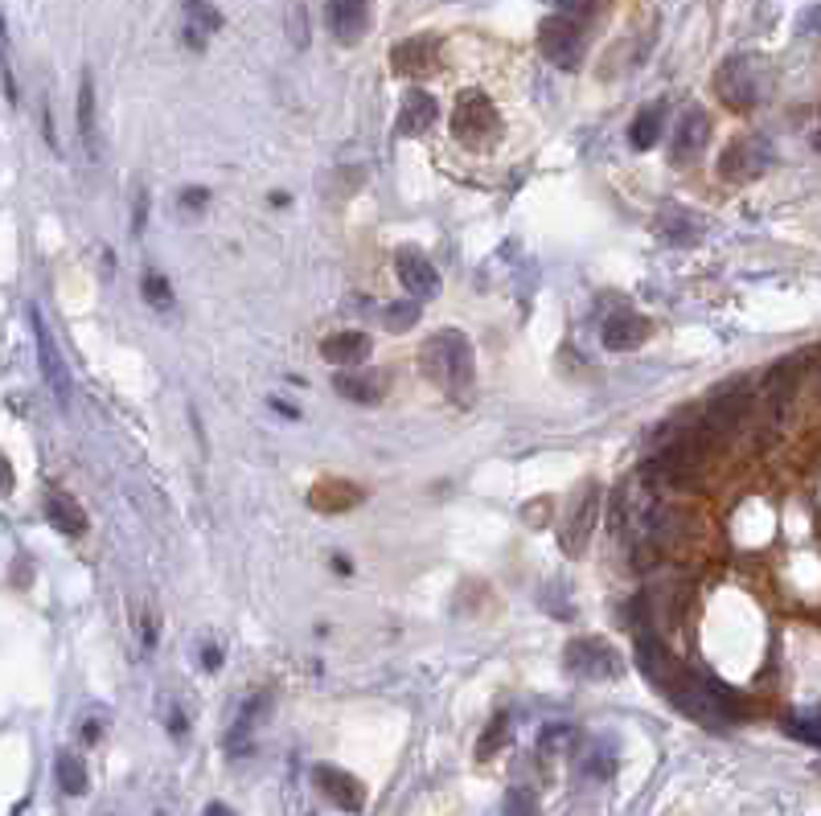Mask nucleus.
<instances>
[{"mask_svg": "<svg viewBox=\"0 0 821 816\" xmlns=\"http://www.w3.org/2000/svg\"><path fill=\"white\" fill-rule=\"evenodd\" d=\"M54 772H58V788L67 792V796H82V792H87V763H82V755L62 750L54 763Z\"/></svg>", "mask_w": 821, "mask_h": 816, "instance_id": "obj_23", "label": "nucleus"}, {"mask_svg": "<svg viewBox=\"0 0 821 816\" xmlns=\"http://www.w3.org/2000/svg\"><path fill=\"white\" fill-rule=\"evenodd\" d=\"M202 816H234V813H230V808H227V804H206V813Z\"/></svg>", "mask_w": 821, "mask_h": 816, "instance_id": "obj_44", "label": "nucleus"}, {"mask_svg": "<svg viewBox=\"0 0 821 816\" xmlns=\"http://www.w3.org/2000/svg\"><path fill=\"white\" fill-rule=\"evenodd\" d=\"M415 321H419V300H399V304H391L387 316H382V324H387L391 333H407V329H415Z\"/></svg>", "mask_w": 821, "mask_h": 816, "instance_id": "obj_29", "label": "nucleus"}, {"mask_svg": "<svg viewBox=\"0 0 821 816\" xmlns=\"http://www.w3.org/2000/svg\"><path fill=\"white\" fill-rule=\"evenodd\" d=\"M711 140V115L702 108H690L682 120H678V135H673V164L682 161H699V152Z\"/></svg>", "mask_w": 821, "mask_h": 816, "instance_id": "obj_14", "label": "nucleus"}, {"mask_svg": "<svg viewBox=\"0 0 821 816\" xmlns=\"http://www.w3.org/2000/svg\"><path fill=\"white\" fill-rule=\"evenodd\" d=\"M595 508H600V488H579L575 505L567 513V522L559 525V542H563V554L567 558H579L583 546H588V534H592L595 525Z\"/></svg>", "mask_w": 821, "mask_h": 816, "instance_id": "obj_9", "label": "nucleus"}, {"mask_svg": "<svg viewBox=\"0 0 821 816\" xmlns=\"http://www.w3.org/2000/svg\"><path fill=\"white\" fill-rule=\"evenodd\" d=\"M186 46H193V50L202 54V50H206V29H198L193 21H189V26H186Z\"/></svg>", "mask_w": 821, "mask_h": 816, "instance_id": "obj_38", "label": "nucleus"}, {"mask_svg": "<svg viewBox=\"0 0 821 816\" xmlns=\"http://www.w3.org/2000/svg\"><path fill=\"white\" fill-rule=\"evenodd\" d=\"M563 669L579 682H617L624 665H620V653L604 636H583V641L567 644Z\"/></svg>", "mask_w": 821, "mask_h": 816, "instance_id": "obj_3", "label": "nucleus"}, {"mask_svg": "<svg viewBox=\"0 0 821 816\" xmlns=\"http://www.w3.org/2000/svg\"><path fill=\"white\" fill-rule=\"evenodd\" d=\"M612 767H617V755H612V750H600L595 759L583 763V772H588V776H595V779H608V776H612Z\"/></svg>", "mask_w": 821, "mask_h": 816, "instance_id": "obj_32", "label": "nucleus"}, {"mask_svg": "<svg viewBox=\"0 0 821 816\" xmlns=\"http://www.w3.org/2000/svg\"><path fill=\"white\" fill-rule=\"evenodd\" d=\"M140 636H144V648H152V644H157V619H152V612H144V616H140Z\"/></svg>", "mask_w": 821, "mask_h": 816, "instance_id": "obj_37", "label": "nucleus"}, {"mask_svg": "<svg viewBox=\"0 0 821 816\" xmlns=\"http://www.w3.org/2000/svg\"><path fill=\"white\" fill-rule=\"evenodd\" d=\"M370 0H329L324 4V26L341 46H358L370 33Z\"/></svg>", "mask_w": 821, "mask_h": 816, "instance_id": "obj_10", "label": "nucleus"}, {"mask_svg": "<svg viewBox=\"0 0 821 816\" xmlns=\"http://www.w3.org/2000/svg\"><path fill=\"white\" fill-rule=\"evenodd\" d=\"M321 357L329 365H362L370 357V336L350 329V333H333L321 341Z\"/></svg>", "mask_w": 821, "mask_h": 816, "instance_id": "obj_15", "label": "nucleus"}, {"mask_svg": "<svg viewBox=\"0 0 821 816\" xmlns=\"http://www.w3.org/2000/svg\"><path fill=\"white\" fill-rule=\"evenodd\" d=\"M288 33L297 38V46H309V33H304V9L292 4V13H288Z\"/></svg>", "mask_w": 821, "mask_h": 816, "instance_id": "obj_35", "label": "nucleus"}, {"mask_svg": "<svg viewBox=\"0 0 821 816\" xmlns=\"http://www.w3.org/2000/svg\"><path fill=\"white\" fill-rule=\"evenodd\" d=\"M333 390L341 394V399L350 402H382V394H387V377L382 374H337L333 377Z\"/></svg>", "mask_w": 821, "mask_h": 816, "instance_id": "obj_18", "label": "nucleus"}, {"mask_svg": "<svg viewBox=\"0 0 821 816\" xmlns=\"http://www.w3.org/2000/svg\"><path fill=\"white\" fill-rule=\"evenodd\" d=\"M157 816H161V813H157Z\"/></svg>", "mask_w": 821, "mask_h": 816, "instance_id": "obj_46", "label": "nucleus"}, {"mask_svg": "<svg viewBox=\"0 0 821 816\" xmlns=\"http://www.w3.org/2000/svg\"><path fill=\"white\" fill-rule=\"evenodd\" d=\"M394 271H399V283L411 292V300H435L440 295V271L431 268L415 246H403L394 254Z\"/></svg>", "mask_w": 821, "mask_h": 816, "instance_id": "obj_11", "label": "nucleus"}, {"mask_svg": "<svg viewBox=\"0 0 821 816\" xmlns=\"http://www.w3.org/2000/svg\"><path fill=\"white\" fill-rule=\"evenodd\" d=\"M714 91L719 99L728 103L731 111H748L760 103V87H755V70H752V58H731L723 62V70L714 74Z\"/></svg>", "mask_w": 821, "mask_h": 816, "instance_id": "obj_8", "label": "nucleus"}, {"mask_svg": "<svg viewBox=\"0 0 821 816\" xmlns=\"http://www.w3.org/2000/svg\"><path fill=\"white\" fill-rule=\"evenodd\" d=\"M510 743V714H498L493 723H489V731L481 735V747H477V759H493L501 747Z\"/></svg>", "mask_w": 821, "mask_h": 816, "instance_id": "obj_28", "label": "nucleus"}, {"mask_svg": "<svg viewBox=\"0 0 821 816\" xmlns=\"http://www.w3.org/2000/svg\"><path fill=\"white\" fill-rule=\"evenodd\" d=\"M99 738H103V726H99V723H87V726H82V743H91V747H94Z\"/></svg>", "mask_w": 821, "mask_h": 816, "instance_id": "obj_40", "label": "nucleus"}, {"mask_svg": "<svg viewBox=\"0 0 821 816\" xmlns=\"http://www.w3.org/2000/svg\"><path fill=\"white\" fill-rule=\"evenodd\" d=\"M493 128H498V115H493V103H489L485 91H464L452 108V135H457L464 148H489L493 140Z\"/></svg>", "mask_w": 821, "mask_h": 816, "instance_id": "obj_4", "label": "nucleus"}, {"mask_svg": "<svg viewBox=\"0 0 821 816\" xmlns=\"http://www.w3.org/2000/svg\"><path fill=\"white\" fill-rule=\"evenodd\" d=\"M768 164H772V148H768V140L748 135V140H735V144L719 157L714 173L723 177V181H731V185H748V181H755V177L764 173Z\"/></svg>", "mask_w": 821, "mask_h": 816, "instance_id": "obj_6", "label": "nucleus"}, {"mask_svg": "<svg viewBox=\"0 0 821 816\" xmlns=\"http://www.w3.org/2000/svg\"><path fill=\"white\" fill-rule=\"evenodd\" d=\"M687 218L690 214H682V210H665V214L658 218V234H661V239L678 242V246H682V242H694V239H699V230L690 226Z\"/></svg>", "mask_w": 821, "mask_h": 816, "instance_id": "obj_26", "label": "nucleus"}, {"mask_svg": "<svg viewBox=\"0 0 821 816\" xmlns=\"http://www.w3.org/2000/svg\"><path fill=\"white\" fill-rule=\"evenodd\" d=\"M144 226H149V193H144V189H136V218H132V230H136V234H144Z\"/></svg>", "mask_w": 821, "mask_h": 816, "instance_id": "obj_34", "label": "nucleus"}, {"mask_svg": "<svg viewBox=\"0 0 821 816\" xmlns=\"http://www.w3.org/2000/svg\"><path fill=\"white\" fill-rule=\"evenodd\" d=\"M186 13H189V21L198 29H206V33H218V29H222V13H218L210 0H186Z\"/></svg>", "mask_w": 821, "mask_h": 816, "instance_id": "obj_30", "label": "nucleus"}, {"mask_svg": "<svg viewBox=\"0 0 821 816\" xmlns=\"http://www.w3.org/2000/svg\"><path fill=\"white\" fill-rule=\"evenodd\" d=\"M140 292H144V300H149V309H157V312H173L177 309L173 288H169V280H164V275H157V271H144Z\"/></svg>", "mask_w": 821, "mask_h": 816, "instance_id": "obj_25", "label": "nucleus"}, {"mask_svg": "<svg viewBox=\"0 0 821 816\" xmlns=\"http://www.w3.org/2000/svg\"><path fill=\"white\" fill-rule=\"evenodd\" d=\"M29 321H33V336H38V357H41V370H46V382H50V390H54V399L67 406L70 402V374H67V365H62V357H58L54 336H50V329H46V321H41L38 312H29Z\"/></svg>", "mask_w": 821, "mask_h": 816, "instance_id": "obj_13", "label": "nucleus"}, {"mask_svg": "<svg viewBox=\"0 0 821 816\" xmlns=\"http://www.w3.org/2000/svg\"><path fill=\"white\" fill-rule=\"evenodd\" d=\"M539 46H542V54L551 58L554 67L575 70L579 58H583V21L559 9L554 17H547V21H542Z\"/></svg>", "mask_w": 821, "mask_h": 816, "instance_id": "obj_5", "label": "nucleus"}, {"mask_svg": "<svg viewBox=\"0 0 821 816\" xmlns=\"http://www.w3.org/2000/svg\"><path fill=\"white\" fill-rule=\"evenodd\" d=\"M435 120V99L428 91H407L403 94V111H399V132L403 135H423Z\"/></svg>", "mask_w": 821, "mask_h": 816, "instance_id": "obj_16", "label": "nucleus"}, {"mask_svg": "<svg viewBox=\"0 0 821 816\" xmlns=\"http://www.w3.org/2000/svg\"><path fill=\"white\" fill-rule=\"evenodd\" d=\"M202 665L206 669H218V665H222V648H218V644H206L202 648Z\"/></svg>", "mask_w": 821, "mask_h": 816, "instance_id": "obj_39", "label": "nucleus"}, {"mask_svg": "<svg viewBox=\"0 0 821 816\" xmlns=\"http://www.w3.org/2000/svg\"><path fill=\"white\" fill-rule=\"evenodd\" d=\"M46 517H50V525H54L58 534H67V537L87 534V513H82L79 501L67 496V493H50V501H46Z\"/></svg>", "mask_w": 821, "mask_h": 816, "instance_id": "obj_17", "label": "nucleus"}, {"mask_svg": "<svg viewBox=\"0 0 821 816\" xmlns=\"http://www.w3.org/2000/svg\"><path fill=\"white\" fill-rule=\"evenodd\" d=\"M309 501L317 508H324V513H346L350 505L362 501V488H353L350 481H321L309 493Z\"/></svg>", "mask_w": 821, "mask_h": 816, "instance_id": "obj_19", "label": "nucleus"}, {"mask_svg": "<svg viewBox=\"0 0 821 816\" xmlns=\"http://www.w3.org/2000/svg\"><path fill=\"white\" fill-rule=\"evenodd\" d=\"M784 731H789L793 738H801V743H809V747H821V709L793 714V718L784 723Z\"/></svg>", "mask_w": 821, "mask_h": 816, "instance_id": "obj_27", "label": "nucleus"}, {"mask_svg": "<svg viewBox=\"0 0 821 816\" xmlns=\"http://www.w3.org/2000/svg\"><path fill=\"white\" fill-rule=\"evenodd\" d=\"M575 735V731H571V726H547V731H542V750H559V747H567V738Z\"/></svg>", "mask_w": 821, "mask_h": 816, "instance_id": "obj_33", "label": "nucleus"}, {"mask_svg": "<svg viewBox=\"0 0 821 816\" xmlns=\"http://www.w3.org/2000/svg\"><path fill=\"white\" fill-rule=\"evenodd\" d=\"M505 816H539V800L530 788H513L505 796Z\"/></svg>", "mask_w": 821, "mask_h": 816, "instance_id": "obj_31", "label": "nucleus"}, {"mask_svg": "<svg viewBox=\"0 0 821 816\" xmlns=\"http://www.w3.org/2000/svg\"><path fill=\"white\" fill-rule=\"evenodd\" d=\"M661 132H665V103H653V108H645L633 120V128H629V144H633L637 152H649V148L661 140Z\"/></svg>", "mask_w": 821, "mask_h": 816, "instance_id": "obj_20", "label": "nucleus"}, {"mask_svg": "<svg viewBox=\"0 0 821 816\" xmlns=\"http://www.w3.org/2000/svg\"><path fill=\"white\" fill-rule=\"evenodd\" d=\"M431 50H435V41H431V38L403 41V46H399V50L391 54L394 74H407V79H411V74H423V67L431 62Z\"/></svg>", "mask_w": 821, "mask_h": 816, "instance_id": "obj_21", "label": "nucleus"}, {"mask_svg": "<svg viewBox=\"0 0 821 816\" xmlns=\"http://www.w3.org/2000/svg\"><path fill=\"white\" fill-rule=\"evenodd\" d=\"M600 341H604V349H612V353H633V349H641L649 341V321L633 309H620L604 321Z\"/></svg>", "mask_w": 821, "mask_h": 816, "instance_id": "obj_12", "label": "nucleus"}, {"mask_svg": "<svg viewBox=\"0 0 821 816\" xmlns=\"http://www.w3.org/2000/svg\"><path fill=\"white\" fill-rule=\"evenodd\" d=\"M271 406H276V411H280L283 419H300L297 406H288V402H280V399H271Z\"/></svg>", "mask_w": 821, "mask_h": 816, "instance_id": "obj_43", "label": "nucleus"}, {"mask_svg": "<svg viewBox=\"0 0 821 816\" xmlns=\"http://www.w3.org/2000/svg\"><path fill=\"white\" fill-rule=\"evenodd\" d=\"M206 201H210L206 189H186V193H181V205H186V210H202Z\"/></svg>", "mask_w": 821, "mask_h": 816, "instance_id": "obj_36", "label": "nucleus"}, {"mask_svg": "<svg viewBox=\"0 0 821 816\" xmlns=\"http://www.w3.org/2000/svg\"><path fill=\"white\" fill-rule=\"evenodd\" d=\"M801 29H821V9H813V13H805V26Z\"/></svg>", "mask_w": 821, "mask_h": 816, "instance_id": "obj_45", "label": "nucleus"}, {"mask_svg": "<svg viewBox=\"0 0 821 816\" xmlns=\"http://www.w3.org/2000/svg\"><path fill=\"white\" fill-rule=\"evenodd\" d=\"M312 784H317V792H321V796L333 804V808H341V813H362V808H366L362 779L350 776L346 767H333V763H317V767H312Z\"/></svg>", "mask_w": 821, "mask_h": 816, "instance_id": "obj_7", "label": "nucleus"}, {"mask_svg": "<svg viewBox=\"0 0 821 816\" xmlns=\"http://www.w3.org/2000/svg\"><path fill=\"white\" fill-rule=\"evenodd\" d=\"M4 99H9V103H17V82H13V70L4 67Z\"/></svg>", "mask_w": 821, "mask_h": 816, "instance_id": "obj_42", "label": "nucleus"}, {"mask_svg": "<svg viewBox=\"0 0 821 816\" xmlns=\"http://www.w3.org/2000/svg\"><path fill=\"white\" fill-rule=\"evenodd\" d=\"M263 706H268V697H251V702L243 706L239 723L230 726V735H227L230 755H247V750H251V726H256V718L263 714Z\"/></svg>", "mask_w": 821, "mask_h": 816, "instance_id": "obj_22", "label": "nucleus"}, {"mask_svg": "<svg viewBox=\"0 0 821 816\" xmlns=\"http://www.w3.org/2000/svg\"><path fill=\"white\" fill-rule=\"evenodd\" d=\"M169 731H173V735H186V714H181V709L169 714Z\"/></svg>", "mask_w": 821, "mask_h": 816, "instance_id": "obj_41", "label": "nucleus"}, {"mask_svg": "<svg viewBox=\"0 0 821 816\" xmlns=\"http://www.w3.org/2000/svg\"><path fill=\"white\" fill-rule=\"evenodd\" d=\"M79 135H82V148H87V157H99L94 152V82L91 74H82L79 82Z\"/></svg>", "mask_w": 821, "mask_h": 816, "instance_id": "obj_24", "label": "nucleus"}, {"mask_svg": "<svg viewBox=\"0 0 821 816\" xmlns=\"http://www.w3.org/2000/svg\"><path fill=\"white\" fill-rule=\"evenodd\" d=\"M665 697H670L673 706L682 709L687 718H694V723H702V726H711V731L735 723V718L743 714L740 697L731 694L728 685H719V682H711V677L690 673V669H678V677L665 685Z\"/></svg>", "mask_w": 821, "mask_h": 816, "instance_id": "obj_1", "label": "nucleus"}, {"mask_svg": "<svg viewBox=\"0 0 821 816\" xmlns=\"http://www.w3.org/2000/svg\"><path fill=\"white\" fill-rule=\"evenodd\" d=\"M419 370L444 390V394L469 399L472 382H477V362H472L469 336L457 333V329H440L435 336H428V345L419 353Z\"/></svg>", "mask_w": 821, "mask_h": 816, "instance_id": "obj_2", "label": "nucleus"}]
</instances>
